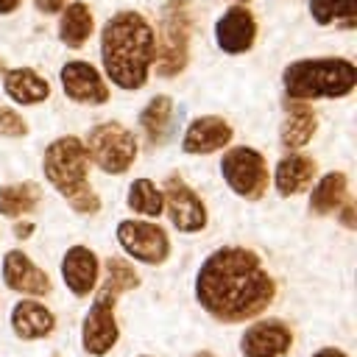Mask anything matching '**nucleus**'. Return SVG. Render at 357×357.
I'll list each match as a JSON object with an SVG mask.
<instances>
[{"label": "nucleus", "mask_w": 357, "mask_h": 357, "mask_svg": "<svg viewBox=\"0 0 357 357\" xmlns=\"http://www.w3.org/2000/svg\"><path fill=\"white\" fill-rule=\"evenodd\" d=\"M195 298L215 321L243 324L273 304L276 282L251 248L223 245L201 262L195 273Z\"/></svg>", "instance_id": "1"}, {"label": "nucleus", "mask_w": 357, "mask_h": 357, "mask_svg": "<svg viewBox=\"0 0 357 357\" xmlns=\"http://www.w3.org/2000/svg\"><path fill=\"white\" fill-rule=\"evenodd\" d=\"M153 28L139 11H117L100 31V61L106 78L120 89L145 86L153 67Z\"/></svg>", "instance_id": "2"}, {"label": "nucleus", "mask_w": 357, "mask_h": 357, "mask_svg": "<svg viewBox=\"0 0 357 357\" xmlns=\"http://www.w3.org/2000/svg\"><path fill=\"white\" fill-rule=\"evenodd\" d=\"M42 170H45V178L50 181V187L78 215H95L100 209V198L89 187V156L78 137L53 139L45 148Z\"/></svg>", "instance_id": "3"}, {"label": "nucleus", "mask_w": 357, "mask_h": 357, "mask_svg": "<svg viewBox=\"0 0 357 357\" xmlns=\"http://www.w3.org/2000/svg\"><path fill=\"white\" fill-rule=\"evenodd\" d=\"M357 84V67L340 56L296 59L282 73V86L290 100H335L349 98Z\"/></svg>", "instance_id": "4"}, {"label": "nucleus", "mask_w": 357, "mask_h": 357, "mask_svg": "<svg viewBox=\"0 0 357 357\" xmlns=\"http://www.w3.org/2000/svg\"><path fill=\"white\" fill-rule=\"evenodd\" d=\"M192 17L184 0H167L159 14V36H153V67L156 75L173 78L187 67L190 59Z\"/></svg>", "instance_id": "5"}, {"label": "nucleus", "mask_w": 357, "mask_h": 357, "mask_svg": "<svg viewBox=\"0 0 357 357\" xmlns=\"http://www.w3.org/2000/svg\"><path fill=\"white\" fill-rule=\"evenodd\" d=\"M84 148H86L89 162H95L103 173H112V176L126 173L137 159V139L117 120H106V123L92 126Z\"/></svg>", "instance_id": "6"}, {"label": "nucleus", "mask_w": 357, "mask_h": 357, "mask_svg": "<svg viewBox=\"0 0 357 357\" xmlns=\"http://www.w3.org/2000/svg\"><path fill=\"white\" fill-rule=\"evenodd\" d=\"M220 176L226 187L245 201H259L268 192V181H271L265 156L248 145L229 148L220 156Z\"/></svg>", "instance_id": "7"}, {"label": "nucleus", "mask_w": 357, "mask_h": 357, "mask_svg": "<svg viewBox=\"0 0 357 357\" xmlns=\"http://www.w3.org/2000/svg\"><path fill=\"white\" fill-rule=\"evenodd\" d=\"M117 243L123 251L145 265H162L170 257V237L159 223L151 220H120L117 223Z\"/></svg>", "instance_id": "8"}, {"label": "nucleus", "mask_w": 357, "mask_h": 357, "mask_svg": "<svg viewBox=\"0 0 357 357\" xmlns=\"http://www.w3.org/2000/svg\"><path fill=\"white\" fill-rule=\"evenodd\" d=\"M162 201H165V212L170 218V223L184 231V234H195L206 226V206L201 201V195L178 176H170L162 187Z\"/></svg>", "instance_id": "9"}, {"label": "nucleus", "mask_w": 357, "mask_h": 357, "mask_svg": "<svg viewBox=\"0 0 357 357\" xmlns=\"http://www.w3.org/2000/svg\"><path fill=\"white\" fill-rule=\"evenodd\" d=\"M114 304H117L114 298L95 296V304L84 315V324H81V346L92 357L109 354L114 349L117 337H120V329H117V321H114Z\"/></svg>", "instance_id": "10"}, {"label": "nucleus", "mask_w": 357, "mask_h": 357, "mask_svg": "<svg viewBox=\"0 0 357 357\" xmlns=\"http://www.w3.org/2000/svg\"><path fill=\"white\" fill-rule=\"evenodd\" d=\"M59 81H61V89L70 100L75 103H84V106H100L109 100V86L103 81V75L89 64V61H81V59H73L61 67L59 73Z\"/></svg>", "instance_id": "11"}, {"label": "nucleus", "mask_w": 357, "mask_h": 357, "mask_svg": "<svg viewBox=\"0 0 357 357\" xmlns=\"http://www.w3.org/2000/svg\"><path fill=\"white\" fill-rule=\"evenodd\" d=\"M293 346V332L279 318H262L251 324L240 337L243 357H284Z\"/></svg>", "instance_id": "12"}, {"label": "nucleus", "mask_w": 357, "mask_h": 357, "mask_svg": "<svg viewBox=\"0 0 357 357\" xmlns=\"http://www.w3.org/2000/svg\"><path fill=\"white\" fill-rule=\"evenodd\" d=\"M215 42L229 56L248 53L257 42V20H254L251 8L248 6L226 8L215 22Z\"/></svg>", "instance_id": "13"}, {"label": "nucleus", "mask_w": 357, "mask_h": 357, "mask_svg": "<svg viewBox=\"0 0 357 357\" xmlns=\"http://www.w3.org/2000/svg\"><path fill=\"white\" fill-rule=\"evenodd\" d=\"M3 282H6L8 290H14L20 296H31V298H39V296L50 293L47 273L28 254H22L20 248H14L3 257Z\"/></svg>", "instance_id": "14"}, {"label": "nucleus", "mask_w": 357, "mask_h": 357, "mask_svg": "<svg viewBox=\"0 0 357 357\" xmlns=\"http://www.w3.org/2000/svg\"><path fill=\"white\" fill-rule=\"evenodd\" d=\"M234 131L231 126L218 117V114H204V117H195L184 137H181V151L184 153H192V156H204V153H215L220 148H226L231 142Z\"/></svg>", "instance_id": "15"}, {"label": "nucleus", "mask_w": 357, "mask_h": 357, "mask_svg": "<svg viewBox=\"0 0 357 357\" xmlns=\"http://www.w3.org/2000/svg\"><path fill=\"white\" fill-rule=\"evenodd\" d=\"M98 273H100V262H98L95 251L86 245H73L61 257V279H64L67 290L78 298L95 293Z\"/></svg>", "instance_id": "16"}, {"label": "nucleus", "mask_w": 357, "mask_h": 357, "mask_svg": "<svg viewBox=\"0 0 357 357\" xmlns=\"http://www.w3.org/2000/svg\"><path fill=\"white\" fill-rule=\"evenodd\" d=\"M318 173V165L312 156L307 153H298V151H290L273 170V184H276V192L282 198H290V195H298L304 192L312 178Z\"/></svg>", "instance_id": "17"}, {"label": "nucleus", "mask_w": 357, "mask_h": 357, "mask_svg": "<svg viewBox=\"0 0 357 357\" xmlns=\"http://www.w3.org/2000/svg\"><path fill=\"white\" fill-rule=\"evenodd\" d=\"M11 329L22 340L47 337L56 329V315L36 298H22L11 307Z\"/></svg>", "instance_id": "18"}, {"label": "nucleus", "mask_w": 357, "mask_h": 357, "mask_svg": "<svg viewBox=\"0 0 357 357\" xmlns=\"http://www.w3.org/2000/svg\"><path fill=\"white\" fill-rule=\"evenodd\" d=\"M318 128V117L312 112L310 103L304 100H287V114H284V123H282V131H279V142L284 151H298L304 148L312 134Z\"/></svg>", "instance_id": "19"}, {"label": "nucleus", "mask_w": 357, "mask_h": 357, "mask_svg": "<svg viewBox=\"0 0 357 357\" xmlns=\"http://www.w3.org/2000/svg\"><path fill=\"white\" fill-rule=\"evenodd\" d=\"M3 89L20 106H33V103H42L50 98V84L31 67L8 70L3 78Z\"/></svg>", "instance_id": "20"}, {"label": "nucleus", "mask_w": 357, "mask_h": 357, "mask_svg": "<svg viewBox=\"0 0 357 357\" xmlns=\"http://www.w3.org/2000/svg\"><path fill=\"white\" fill-rule=\"evenodd\" d=\"M92 31H95V17H92V11H89L86 3H70V6L61 8V17H59V39L67 47H73V50L84 47L86 39L92 36Z\"/></svg>", "instance_id": "21"}, {"label": "nucleus", "mask_w": 357, "mask_h": 357, "mask_svg": "<svg viewBox=\"0 0 357 357\" xmlns=\"http://www.w3.org/2000/svg\"><path fill=\"white\" fill-rule=\"evenodd\" d=\"M173 117H176V109H173V100L167 95H156L145 103V109L139 112V128L145 131L151 145H162L170 137Z\"/></svg>", "instance_id": "22"}, {"label": "nucleus", "mask_w": 357, "mask_h": 357, "mask_svg": "<svg viewBox=\"0 0 357 357\" xmlns=\"http://www.w3.org/2000/svg\"><path fill=\"white\" fill-rule=\"evenodd\" d=\"M349 198V178L343 170H332V173H324L315 187H312V195H310V212L312 215H329V212H337V206Z\"/></svg>", "instance_id": "23"}, {"label": "nucleus", "mask_w": 357, "mask_h": 357, "mask_svg": "<svg viewBox=\"0 0 357 357\" xmlns=\"http://www.w3.org/2000/svg\"><path fill=\"white\" fill-rule=\"evenodd\" d=\"M39 187L31 181L22 184H6L0 187V215L6 218H22L39 206Z\"/></svg>", "instance_id": "24"}, {"label": "nucleus", "mask_w": 357, "mask_h": 357, "mask_svg": "<svg viewBox=\"0 0 357 357\" xmlns=\"http://www.w3.org/2000/svg\"><path fill=\"white\" fill-rule=\"evenodd\" d=\"M139 284V273L131 262H126L123 257H109L106 259V279H103V287L98 290V296H106V298H120L123 293L134 290Z\"/></svg>", "instance_id": "25"}, {"label": "nucleus", "mask_w": 357, "mask_h": 357, "mask_svg": "<svg viewBox=\"0 0 357 357\" xmlns=\"http://www.w3.org/2000/svg\"><path fill=\"white\" fill-rule=\"evenodd\" d=\"M310 17L318 25H357V0H310Z\"/></svg>", "instance_id": "26"}, {"label": "nucleus", "mask_w": 357, "mask_h": 357, "mask_svg": "<svg viewBox=\"0 0 357 357\" xmlns=\"http://www.w3.org/2000/svg\"><path fill=\"white\" fill-rule=\"evenodd\" d=\"M134 212L145 215V218H159L165 212V201H162V190L151 181V178H134L128 184V201H126Z\"/></svg>", "instance_id": "27"}, {"label": "nucleus", "mask_w": 357, "mask_h": 357, "mask_svg": "<svg viewBox=\"0 0 357 357\" xmlns=\"http://www.w3.org/2000/svg\"><path fill=\"white\" fill-rule=\"evenodd\" d=\"M0 134L3 137H25L28 134V123L14 109L0 106Z\"/></svg>", "instance_id": "28"}, {"label": "nucleus", "mask_w": 357, "mask_h": 357, "mask_svg": "<svg viewBox=\"0 0 357 357\" xmlns=\"http://www.w3.org/2000/svg\"><path fill=\"white\" fill-rule=\"evenodd\" d=\"M337 209H340V223H343L346 229H354V226H357V220H354V204L346 198Z\"/></svg>", "instance_id": "29"}, {"label": "nucleus", "mask_w": 357, "mask_h": 357, "mask_svg": "<svg viewBox=\"0 0 357 357\" xmlns=\"http://www.w3.org/2000/svg\"><path fill=\"white\" fill-rule=\"evenodd\" d=\"M33 6H36L42 14H59V11L67 6V0H33Z\"/></svg>", "instance_id": "30"}, {"label": "nucleus", "mask_w": 357, "mask_h": 357, "mask_svg": "<svg viewBox=\"0 0 357 357\" xmlns=\"http://www.w3.org/2000/svg\"><path fill=\"white\" fill-rule=\"evenodd\" d=\"M31 234H33V223H31V220H20V223H14V237L25 240V237H31Z\"/></svg>", "instance_id": "31"}, {"label": "nucleus", "mask_w": 357, "mask_h": 357, "mask_svg": "<svg viewBox=\"0 0 357 357\" xmlns=\"http://www.w3.org/2000/svg\"><path fill=\"white\" fill-rule=\"evenodd\" d=\"M312 357H349L343 349H335V346H326V349H318Z\"/></svg>", "instance_id": "32"}, {"label": "nucleus", "mask_w": 357, "mask_h": 357, "mask_svg": "<svg viewBox=\"0 0 357 357\" xmlns=\"http://www.w3.org/2000/svg\"><path fill=\"white\" fill-rule=\"evenodd\" d=\"M22 0H0V14H14Z\"/></svg>", "instance_id": "33"}, {"label": "nucleus", "mask_w": 357, "mask_h": 357, "mask_svg": "<svg viewBox=\"0 0 357 357\" xmlns=\"http://www.w3.org/2000/svg\"><path fill=\"white\" fill-rule=\"evenodd\" d=\"M192 357H215V354H212V351H195Z\"/></svg>", "instance_id": "34"}, {"label": "nucleus", "mask_w": 357, "mask_h": 357, "mask_svg": "<svg viewBox=\"0 0 357 357\" xmlns=\"http://www.w3.org/2000/svg\"><path fill=\"white\" fill-rule=\"evenodd\" d=\"M243 3H248V0H237V6H243Z\"/></svg>", "instance_id": "35"}, {"label": "nucleus", "mask_w": 357, "mask_h": 357, "mask_svg": "<svg viewBox=\"0 0 357 357\" xmlns=\"http://www.w3.org/2000/svg\"><path fill=\"white\" fill-rule=\"evenodd\" d=\"M53 357H59V354H53Z\"/></svg>", "instance_id": "36"}, {"label": "nucleus", "mask_w": 357, "mask_h": 357, "mask_svg": "<svg viewBox=\"0 0 357 357\" xmlns=\"http://www.w3.org/2000/svg\"><path fill=\"white\" fill-rule=\"evenodd\" d=\"M142 357H148V354H142Z\"/></svg>", "instance_id": "37"}]
</instances>
